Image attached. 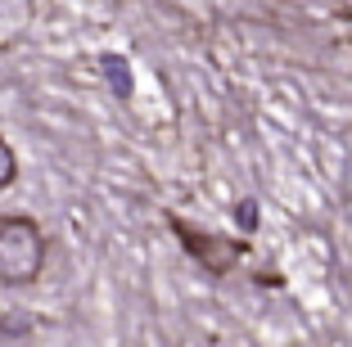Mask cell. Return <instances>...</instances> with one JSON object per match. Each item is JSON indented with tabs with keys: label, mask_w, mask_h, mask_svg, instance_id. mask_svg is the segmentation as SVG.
I'll list each match as a JSON object with an SVG mask.
<instances>
[{
	"label": "cell",
	"mask_w": 352,
	"mask_h": 347,
	"mask_svg": "<svg viewBox=\"0 0 352 347\" xmlns=\"http://www.w3.org/2000/svg\"><path fill=\"white\" fill-rule=\"evenodd\" d=\"M41 271V235L36 225L14 216V221H0V276L5 280H32Z\"/></svg>",
	"instance_id": "cell-1"
},
{
	"label": "cell",
	"mask_w": 352,
	"mask_h": 347,
	"mask_svg": "<svg viewBox=\"0 0 352 347\" xmlns=\"http://www.w3.org/2000/svg\"><path fill=\"white\" fill-rule=\"evenodd\" d=\"M176 235L186 239V248L208 266V271H212V276L230 271V266L244 257V244H235V239H217V235H199V230H190V225H181V221H176Z\"/></svg>",
	"instance_id": "cell-2"
},
{
	"label": "cell",
	"mask_w": 352,
	"mask_h": 347,
	"mask_svg": "<svg viewBox=\"0 0 352 347\" xmlns=\"http://www.w3.org/2000/svg\"><path fill=\"white\" fill-rule=\"evenodd\" d=\"M104 72H109V77H113L118 95H131V72L122 68V59H118V54H109V59H104Z\"/></svg>",
	"instance_id": "cell-3"
},
{
	"label": "cell",
	"mask_w": 352,
	"mask_h": 347,
	"mask_svg": "<svg viewBox=\"0 0 352 347\" xmlns=\"http://www.w3.org/2000/svg\"><path fill=\"white\" fill-rule=\"evenodd\" d=\"M14 172H19V163H14V153H10V144L0 140V185H10V181H14Z\"/></svg>",
	"instance_id": "cell-4"
}]
</instances>
